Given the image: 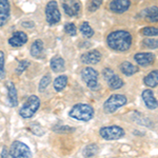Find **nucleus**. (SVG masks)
I'll use <instances>...</instances> for the list:
<instances>
[{
	"label": "nucleus",
	"instance_id": "f257e3e1",
	"mask_svg": "<svg viewBox=\"0 0 158 158\" xmlns=\"http://www.w3.org/2000/svg\"><path fill=\"white\" fill-rule=\"evenodd\" d=\"M109 48L117 52H124L131 48L132 35L127 31H115L110 33L106 37Z\"/></svg>",
	"mask_w": 158,
	"mask_h": 158
},
{
	"label": "nucleus",
	"instance_id": "f03ea898",
	"mask_svg": "<svg viewBox=\"0 0 158 158\" xmlns=\"http://www.w3.org/2000/svg\"><path fill=\"white\" fill-rule=\"evenodd\" d=\"M71 118L78 121H90L94 117L93 106L86 103H77L71 109L69 113Z\"/></svg>",
	"mask_w": 158,
	"mask_h": 158
},
{
	"label": "nucleus",
	"instance_id": "7ed1b4c3",
	"mask_svg": "<svg viewBox=\"0 0 158 158\" xmlns=\"http://www.w3.org/2000/svg\"><path fill=\"white\" fill-rule=\"evenodd\" d=\"M40 106V99L36 95H32L25 100L23 106L19 110V115L24 119H29L35 115Z\"/></svg>",
	"mask_w": 158,
	"mask_h": 158
},
{
	"label": "nucleus",
	"instance_id": "20e7f679",
	"mask_svg": "<svg viewBox=\"0 0 158 158\" xmlns=\"http://www.w3.org/2000/svg\"><path fill=\"white\" fill-rule=\"evenodd\" d=\"M127 102H128V99H127V97L124 95H121V94H114V95L110 96L106 100V102L103 104V109L106 113L112 114V113H114V112H116L117 110L122 108L123 106H126Z\"/></svg>",
	"mask_w": 158,
	"mask_h": 158
},
{
	"label": "nucleus",
	"instance_id": "39448f33",
	"mask_svg": "<svg viewBox=\"0 0 158 158\" xmlns=\"http://www.w3.org/2000/svg\"><path fill=\"white\" fill-rule=\"evenodd\" d=\"M32 152L30 148L21 141H14L10 147L9 158H31Z\"/></svg>",
	"mask_w": 158,
	"mask_h": 158
},
{
	"label": "nucleus",
	"instance_id": "423d86ee",
	"mask_svg": "<svg viewBox=\"0 0 158 158\" xmlns=\"http://www.w3.org/2000/svg\"><path fill=\"white\" fill-rule=\"evenodd\" d=\"M81 77H82V80L85 81L86 86L92 91H97L100 86L98 83V73L93 68L88 67L83 69L81 72Z\"/></svg>",
	"mask_w": 158,
	"mask_h": 158
},
{
	"label": "nucleus",
	"instance_id": "0eeeda50",
	"mask_svg": "<svg viewBox=\"0 0 158 158\" xmlns=\"http://www.w3.org/2000/svg\"><path fill=\"white\" fill-rule=\"evenodd\" d=\"M99 134L106 140H116L124 136V130L118 126L103 127L99 130Z\"/></svg>",
	"mask_w": 158,
	"mask_h": 158
},
{
	"label": "nucleus",
	"instance_id": "6e6552de",
	"mask_svg": "<svg viewBox=\"0 0 158 158\" xmlns=\"http://www.w3.org/2000/svg\"><path fill=\"white\" fill-rule=\"evenodd\" d=\"M45 18L49 24H56L60 21L61 19V14L58 9L57 2L52 0L49 1V3L45 6Z\"/></svg>",
	"mask_w": 158,
	"mask_h": 158
},
{
	"label": "nucleus",
	"instance_id": "1a4fd4ad",
	"mask_svg": "<svg viewBox=\"0 0 158 158\" xmlns=\"http://www.w3.org/2000/svg\"><path fill=\"white\" fill-rule=\"evenodd\" d=\"M62 7L68 16L73 17L80 11V3L77 0H62Z\"/></svg>",
	"mask_w": 158,
	"mask_h": 158
},
{
	"label": "nucleus",
	"instance_id": "9d476101",
	"mask_svg": "<svg viewBox=\"0 0 158 158\" xmlns=\"http://www.w3.org/2000/svg\"><path fill=\"white\" fill-rule=\"evenodd\" d=\"M130 6H131L130 0H112L109 6L110 10L116 14H122L127 12Z\"/></svg>",
	"mask_w": 158,
	"mask_h": 158
},
{
	"label": "nucleus",
	"instance_id": "9b49d317",
	"mask_svg": "<svg viewBox=\"0 0 158 158\" xmlns=\"http://www.w3.org/2000/svg\"><path fill=\"white\" fill-rule=\"evenodd\" d=\"M27 42V33L18 31L15 32L11 37L9 38V44L14 48H20Z\"/></svg>",
	"mask_w": 158,
	"mask_h": 158
},
{
	"label": "nucleus",
	"instance_id": "f8f14e48",
	"mask_svg": "<svg viewBox=\"0 0 158 158\" xmlns=\"http://www.w3.org/2000/svg\"><path fill=\"white\" fill-rule=\"evenodd\" d=\"M101 60V53L97 50H92L81 56V61L85 64H96Z\"/></svg>",
	"mask_w": 158,
	"mask_h": 158
},
{
	"label": "nucleus",
	"instance_id": "ddd939ff",
	"mask_svg": "<svg viewBox=\"0 0 158 158\" xmlns=\"http://www.w3.org/2000/svg\"><path fill=\"white\" fill-rule=\"evenodd\" d=\"M136 62L141 67H148L154 63L155 61V55L152 53H137L134 56Z\"/></svg>",
	"mask_w": 158,
	"mask_h": 158
},
{
	"label": "nucleus",
	"instance_id": "4468645a",
	"mask_svg": "<svg viewBox=\"0 0 158 158\" xmlns=\"http://www.w3.org/2000/svg\"><path fill=\"white\" fill-rule=\"evenodd\" d=\"M142 100H143L144 104L147 106L148 109L150 110H155L158 108V101L156 100V98H155L154 94H153V92L151 90H144L142 92Z\"/></svg>",
	"mask_w": 158,
	"mask_h": 158
},
{
	"label": "nucleus",
	"instance_id": "2eb2a0df",
	"mask_svg": "<svg viewBox=\"0 0 158 158\" xmlns=\"http://www.w3.org/2000/svg\"><path fill=\"white\" fill-rule=\"evenodd\" d=\"M10 7L9 0H0V27H3L10 18Z\"/></svg>",
	"mask_w": 158,
	"mask_h": 158
},
{
	"label": "nucleus",
	"instance_id": "dca6fc26",
	"mask_svg": "<svg viewBox=\"0 0 158 158\" xmlns=\"http://www.w3.org/2000/svg\"><path fill=\"white\" fill-rule=\"evenodd\" d=\"M50 65L51 69L53 70V72L55 73H61L65 70V62L63 60V58L61 56L56 55L52 59L50 60Z\"/></svg>",
	"mask_w": 158,
	"mask_h": 158
},
{
	"label": "nucleus",
	"instance_id": "f3484780",
	"mask_svg": "<svg viewBox=\"0 0 158 158\" xmlns=\"http://www.w3.org/2000/svg\"><path fill=\"white\" fill-rule=\"evenodd\" d=\"M6 89H7V98H9L10 104L12 106H17V104H18V97H17L16 86L11 81H7Z\"/></svg>",
	"mask_w": 158,
	"mask_h": 158
},
{
	"label": "nucleus",
	"instance_id": "a211bd4d",
	"mask_svg": "<svg viewBox=\"0 0 158 158\" xmlns=\"http://www.w3.org/2000/svg\"><path fill=\"white\" fill-rule=\"evenodd\" d=\"M140 16L143 17L150 22H158V7L157 6H151L143 10L140 13Z\"/></svg>",
	"mask_w": 158,
	"mask_h": 158
},
{
	"label": "nucleus",
	"instance_id": "6ab92c4d",
	"mask_svg": "<svg viewBox=\"0 0 158 158\" xmlns=\"http://www.w3.org/2000/svg\"><path fill=\"white\" fill-rule=\"evenodd\" d=\"M44 51V44L41 39H36L31 47V55L34 58H40Z\"/></svg>",
	"mask_w": 158,
	"mask_h": 158
},
{
	"label": "nucleus",
	"instance_id": "aec40b11",
	"mask_svg": "<svg viewBox=\"0 0 158 158\" xmlns=\"http://www.w3.org/2000/svg\"><path fill=\"white\" fill-rule=\"evenodd\" d=\"M144 85L149 88H155L158 85V70H154L150 72L143 79Z\"/></svg>",
	"mask_w": 158,
	"mask_h": 158
},
{
	"label": "nucleus",
	"instance_id": "412c9836",
	"mask_svg": "<svg viewBox=\"0 0 158 158\" xmlns=\"http://www.w3.org/2000/svg\"><path fill=\"white\" fill-rule=\"evenodd\" d=\"M120 71L126 76H132L133 74L138 72V68L129 61H124L120 64Z\"/></svg>",
	"mask_w": 158,
	"mask_h": 158
},
{
	"label": "nucleus",
	"instance_id": "4be33fe9",
	"mask_svg": "<svg viewBox=\"0 0 158 158\" xmlns=\"http://www.w3.org/2000/svg\"><path fill=\"white\" fill-rule=\"evenodd\" d=\"M108 85L111 90H119L123 86V80L118 75H114L108 80Z\"/></svg>",
	"mask_w": 158,
	"mask_h": 158
},
{
	"label": "nucleus",
	"instance_id": "5701e85b",
	"mask_svg": "<svg viewBox=\"0 0 158 158\" xmlns=\"http://www.w3.org/2000/svg\"><path fill=\"white\" fill-rule=\"evenodd\" d=\"M68 85V77L65 75H60L54 80V89L56 92H61L64 90Z\"/></svg>",
	"mask_w": 158,
	"mask_h": 158
},
{
	"label": "nucleus",
	"instance_id": "b1692460",
	"mask_svg": "<svg viewBox=\"0 0 158 158\" xmlns=\"http://www.w3.org/2000/svg\"><path fill=\"white\" fill-rule=\"evenodd\" d=\"M99 151V148L96 143H91L88 144L86 147H85V149L82 150V155L85 158H90L95 156Z\"/></svg>",
	"mask_w": 158,
	"mask_h": 158
},
{
	"label": "nucleus",
	"instance_id": "393cba45",
	"mask_svg": "<svg viewBox=\"0 0 158 158\" xmlns=\"http://www.w3.org/2000/svg\"><path fill=\"white\" fill-rule=\"evenodd\" d=\"M80 32L83 36L88 37V38H90L94 35V30L92 29V27L89 24V22H86V21H85L80 25Z\"/></svg>",
	"mask_w": 158,
	"mask_h": 158
},
{
	"label": "nucleus",
	"instance_id": "a878e982",
	"mask_svg": "<svg viewBox=\"0 0 158 158\" xmlns=\"http://www.w3.org/2000/svg\"><path fill=\"white\" fill-rule=\"evenodd\" d=\"M142 45L148 49H158V39L155 38H146L142 40Z\"/></svg>",
	"mask_w": 158,
	"mask_h": 158
},
{
	"label": "nucleus",
	"instance_id": "bb28decb",
	"mask_svg": "<svg viewBox=\"0 0 158 158\" xmlns=\"http://www.w3.org/2000/svg\"><path fill=\"white\" fill-rule=\"evenodd\" d=\"M141 34L147 37L158 36V27H147L141 30Z\"/></svg>",
	"mask_w": 158,
	"mask_h": 158
},
{
	"label": "nucleus",
	"instance_id": "cd10ccee",
	"mask_svg": "<svg viewBox=\"0 0 158 158\" xmlns=\"http://www.w3.org/2000/svg\"><path fill=\"white\" fill-rule=\"evenodd\" d=\"M50 83H51V75L50 74H47V75H44L41 79H40L39 88H38V90H39V92L45 91V89L49 86Z\"/></svg>",
	"mask_w": 158,
	"mask_h": 158
},
{
	"label": "nucleus",
	"instance_id": "c85d7f7f",
	"mask_svg": "<svg viewBox=\"0 0 158 158\" xmlns=\"http://www.w3.org/2000/svg\"><path fill=\"white\" fill-rule=\"evenodd\" d=\"M101 4H102V0H92L91 3L89 4V6H88L89 12H91V13L96 12L99 7H100Z\"/></svg>",
	"mask_w": 158,
	"mask_h": 158
},
{
	"label": "nucleus",
	"instance_id": "c756f323",
	"mask_svg": "<svg viewBox=\"0 0 158 158\" xmlns=\"http://www.w3.org/2000/svg\"><path fill=\"white\" fill-rule=\"evenodd\" d=\"M6 77V71H4V53L0 51V80H3Z\"/></svg>",
	"mask_w": 158,
	"mask_h": 158
},
{
	"label": "nucleus",
	"instance_id": "7c9ffc66",
	"mask_svg": "<svg viewBox=\"0 0 158 158\" xmlns=\"http://www.w3.org/2000/svg\"><path fill=\"white\" fill-rule=\"evenodd\" d=\"M29 67H30V62H29V61H27V60H21L19 62L18 67H17V69H16L17 74H18V75L22 74Z\"/></svg>",
	"mask_w": 158,
	"mask_h": 158
},
{
	"label": "nucleus",
	"instance_id": "2f4dec72",
	"mask_svg": "<svg viewBox=\"0 0 158 158\" xmlns=\"http://www.w3.org/2000/svg\"><path fill=\"white\" fill-rule=\"evenodd\" d=\"M55 132H61V133H72V132L75 131V129L72 128V127H68V126H58L53 128Z\"/></svg>",
	"mask_w": 158,
	"mask_h": 158
},
{
	"label": "nucleus",
	"instance_id": "473e14b6",
	"mask_svg": "<svg viewBox=\"0 0 158 158\" xmlns=\"http://www.w3.org/2000/svg\"><path fill=\"white\" fill-rule=\"evenodd\" d=\"M64 31L65 33H68L70 36H75L76 33H77V30H76V27L74 23H67L64 25Z\"/></svg>",
	"mask_w": 158,
	"mask_h": 158
},
{
	"label": "nucleus",
	"instance_id": "72a5a7b5",
	"mask_svg": "<svg viewBox=\"0 0 158 158\" xmlns=\"http://www.w3.org/2000/svg\"><path fill=\"white\" fill-rule=\"evenodd\" d=\"M31 131H32V133L37 135V136H41V135L44 134V130H43L42 127H40L39 124H33V126L31 127Z\"/></svg>",
	"mask_w": 158,
	"mask_h": 158
},
{
	"label": "nucleus",
	"instance_id": "f704fd0d",
	"mask_svg": "<svg viewBox=\"0 0 158 158\" xmlns=\"http://www.w3.org/2000/svg\"><path fill=\"white\" fill-rule=\"evenodd\" d=\"M102 75H103L104 79H106V80L108 81L109 79L111 78L112 76L115 75V74H114V72H113V70H112V69H110V68H106V69H104V70L102 71Z\"/></svg>",
	"mask_w": 158,
	"mask_h": 158
},
{
	"label": "nucleus",
	"instance_id": "c9c22d12",
	"mask_svg": "<svg viewBox=\"0 0 158 158\" xmlns=\"http://www.w3.org/2000/svg\"><path fill=\"white\" fill-rule=\"evenodd\" d=\"M21 25L23 27H27V29H32V27H34V23H33L32 21H24V22H22Z\"/></svg>",
	"mask_w": 158,
	"mask_h": 158
},
{
	"label": "nucleus",
	"instance_id": "e433bc0d",
	"mask_svg": "<svg viewBox=\"0 0 158 158\" xmlns=\"http://www.w3.org/2000/svg\"><path fill=\"white\" fill-rule=\"evenodd\" d=\"M9 151L6 147L2 148V152H1V158H9Z\"/></svg>",
	"mask_w": 158,
	"mask_h": 158
}]
</instances>
